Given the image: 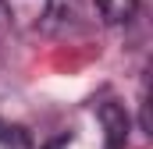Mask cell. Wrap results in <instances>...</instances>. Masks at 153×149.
Here are the masks:
<instances>
[{
    "label": "cell",
    "instance_id": "obj_3",
    "mask_svg": "<svg viewBox=\"0 0 153 149\" xmlns=\"http://www.w3.org/2000/svg\"><path fill=\"white\" fill-rule=\"evenodd\" d=\"M0 146L4 149H29V135L22 128H11V124L0 121Z\"/></svg>",
    "mask_w": 153,
    "mask_h": 149
},
{
    "label": "cell",
    "instance_id": "obj_2",
    "mask_svg": "<svg viewBox=\"0 0 153 149\" xmlns=\"http://www.w3.org/2000/svg\"><path fill=\"white\" fill-rule=\"evenodd\" d=\"M96 11L107 25H121L139 11V0H96Z\"/></svg>",
    "mask_w": 153,
    "mask_h": 149
},
{
    "label": "cell",
    "instance_id": "obj_1",
    "mask_svg": "<svg viewBox=\"0 0 153 149\" xmlns=\"http://www.w3.org/2000/svg\"><path fill=\"white\" fill-rule=\"evenodd\" d=\"M100 124H103V135H107V149H125L128 142V114L125 107H117V103H100Z\"/></svg>",
    "mask_w": 153,
    "mask_h": 149
},
{
    "label": "cell",
    "instance_id": "obj_4",
    "mask_svg": "<svg viewBox=\"0 0 153 149\" xmlns=\"http://www.w3.org/2000/svg\"><path fill=\"white\" fill-rule=\"evenodd\" d=\"M64 146H68V139L61 135V139H53V142H50V146H46V149H64Z\"/></svg>",
    "mask_w": 153,
    "mask_h": 149
}]
</instances>
